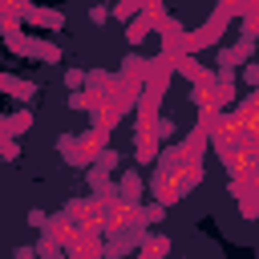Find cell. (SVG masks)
Masks as SVG:
<instances>
[{
	"mask_svg": "<svg viewBox=\"0 0 259 259\" xmlns=\"http://www.w3.org/2000/svg\"><path fill=\"white\" fill-rule=\"evenodd\" d=\"M243 77H247V81H251V85L259 89V65H255V61H247V69H243Z\"/></svg>",
	"mask_w": 259,
	"mask_h": 259,
	"instance_id": "obj_8",
	"label": "cell"
},
{
	"mask_svg": "<svg viewBox=\"0 0 259 259\" xmlns=\"http://www.w3.org/2000/svg\"><path fill=\"white\" fill-rule=\"evenodd\" d=\"M117 194H121V202H134V206H138V198H142V178H138L134 170H130V174H121Z\"/></svg>",
	"mask_w": 259,
	"mask_h": 259,
	"instance_id": "obj_6",
	"label": "cell"
},
{
	"mask_svg": "<svg viewBox=\"0 0 259 259\" xmlns=\"http://www.w3.org/2000/svg\"><path fill=\"white\" fill-rule=\"evenodd\" d=\"M0 93H8V97H16V101H32V97H36V85H32V81H20V77L0 73Z\"/></svg>",
	"mask_w": 259,
	"mask_h": 259,
	"instance_id": "obj_4",
	"label": "cell"
},
{
	"mask_svg": "<svg viewBox=\"0 0 259 259\" xmlns=\"http://www.w3.org/2000/svg\"><path fill=\"white\" fill-rule=\"evenodd\" d=\"M4 45H8L16 57H36V61H45V65H57V61H61V49H57L53 40H40V36L12 32V36H4Z\"/></svg>",
	"mask_w": 259,
	"mask_h": 259,
	"instance_id": "obj_1",
	"label": "cell"
},
{
	"mask_svg": "<svg viewBox=\"0 0 259 259\" xmlns=\"http://www.w3.org/2000/svg\"><path fill=\"white\" fill-rule=\"evenodd\" d=\"M28 125H32V113H28V109H20V113H12V117H8V134H12V138H16V134H24Z\"/></svg>",
	"mask_w": 259,
	"mask_h": 259,
	"instance_id": "obj_7",
	"label": "cell"
},
{
	"mask_svg": "<svg viewBox=\"0 0 259 259\" xmlns=\"http://www.w3.org/2000/svg\"><path fill=\"white\" fill-rule=\"evenodd\" d=\"M150 32H154V16H150L146 8H142L134 20H125V40H130V45H142Z\"/></svg>",
	"mask_w": 259,
	"mask_h": 259,
	"instance_id": "obj_3",
	"label": "cell"
},
{
	"mask_svg": "<svg viewBox=\"0 0 259 259\" xmlns=\"http://www.w3.org/2000/svg\"><path fill=\"white\" fill-rule=\"evenodd\" d=\"M105 16H109V12H105V8H89V20H93V24H101V20H105Z\"/></svg>",
	"mask_w": 259,
	"mask_h": 259,
	"instance_id": "obj_9",
	"label": "cell"
},
{
	"mask_svg": "<svg viewBox=\"0 0 259 259\" xmlns=\"http://www.w3.org/2000/svg\"><path fill=\"white\" fill-rule=\"evenodd\" d=\"M40 251H32V247H16V259H36Z\"/></svg>",
	"mask_w": 259,
	"mask_h": 259,
	"instance_id": "obj_10",
	"label": "cell"
},
{
	"mask_svg": "<svg viewBox=\"0 0 259 259\" xmlns=\"http://www.w3.org/2000/svg\"><path fill=\"white\" fill-rule=\"evenodd\" d=\"M20 20H24V24H32V28H49V32H57V28L65 24V16H61V12H53V8H36L32 0L20 8Z\"/></svg>",
	"mask_w": 259,
	"mask_h": 259,
	"instance_id": "obj_2",
	"label": "cell"
},
{
	"mask_svg": "<svg viewBox=\"0 0 259 259\" xmlns=\"http://www.w3.org/2000/svg\"><path fill=\"white\" fill-rule=\"evenodd\" d=\"M166 255H170V239H166V235H146V239H142L138 259H166Z\"/></svg>",
	"mask_w": 259,
	"mask_h": 259,
	"instance_id": "obj_5",
	"label": "cell"
}]
</instances>
